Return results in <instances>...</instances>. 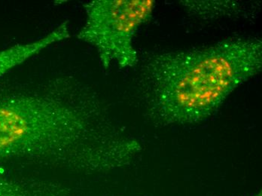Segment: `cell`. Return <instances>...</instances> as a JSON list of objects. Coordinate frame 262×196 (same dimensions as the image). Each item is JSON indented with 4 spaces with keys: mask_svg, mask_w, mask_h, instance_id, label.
Listing matches in <instances>:
<instances>
[{
    "mask_svg": "<svg viewBox=\"0 0 262 196\" xmlns=\"http://www.w3.org/2000/svg\"><path fill=\"white\" fill-rule=\"evenodd\" d=\"M70 189L54 181L0 173V196H70Z\"/></svg>",
    "mask_w": 262,
    "mask_h": 196,
    "instance_id": "5",
    "label": "cell"
},
{
    "mask_svg": "<svg viewBox=\"0 0 262 196\" xmlns=\"http://www.w3.org/2000/svg\"><path fill=\"white\" fill-rule=\"evenodd\" d=\"M70 37V23L68 20H65L37 40L25 44L17 45L13 47L1 51L0 76L6 74L9 70L21 64L34 55H37L46 48Z\"/></svg>",
    "mask_w": 262,
    "mask_h": 196,
    "instance_id": "4",
    "label": "cell"
},
{
    "mask_svg": "<svg viewBox=\"0 0 262 196\" xmlns=\"http://www.w3.org/2000/svg\"><path fill=\"white\" fill-rule=\"evenodd\" d=\"M141 150L94 91L76 81L56 79L0 99V162L94 175L128 166Z\"/></svg>",
    "mask_w": 262,
    "mask_h": 196,
    "instance_id": "1",
    "label": "cell"
},
{
    "mask_svg": "<svg viewBox=\"0 0 262 196\" xmlns=\"http://www.w3.org/2000/svg\"><path fill=\"white\" fill-rule=\"evenodd\" d=\"M154 0H93L83 5L85 21L77 38L97 51L106 70L113 63L120 68L137 66L138 54L134 37L139 28L149 21Z\"/></svg>",
    "mask_w": 262,
    "mask_h": 196,
    "instance_id": "3",
    "label": "cell"
},
{
    "mask_svg": "<svg viewBox=\"0 0 262 196\" xmlns=\"http://www.w3.org/2000/svg\"><path fill=\"white\" fill-rule=\"evenodd\" d=\"M252 196H261V192H258V193H257L256 195H254Z\"/></svg>",
    "mask_w": 262,
    "mask_h": 196,
    "instance_id": "7",
    "label": "cell"
},
{
    "mask_svg": "<svg viewBox=\"0 0 262 196\" xmlns=\"http://www.w3.org/2000/svg\"><path fill=\"white\" fill-rule=\"evenodd\" d=\"M262 69V41L225 39L147 57L139 89L148 116L162 126L201 123Z\"/></svg>",
    "mask_w": 262,
    "mask_h": 196,
    "instance_id": "2",
    "label": "cell"
},
{
    "mask_svg": "<svg viewBox=\"0 0 262 196\" xmlns=\"http://www.w3.org/2000/svg\"><path fill=\"white\" fill-rule=\"evenodd\" d=\"M188 11L198 17L231 15L237 14L239 10L238 3L231 1H183Z\"/></svg>",
    "mask_w": 262,
    "mask_h": 196,
    "instance_id": "6",
    "label": "cell"
}]
</instances>
